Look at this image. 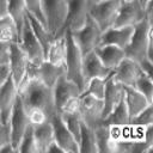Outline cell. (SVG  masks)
<instances>
[{"label": "cell", "instance_id": "obj_19", "mask_svg": "<svg viewBox=\"0 0 153 153\" xmlns=\"http://www.w3.org/2000/svg\"><path fill=\"white\" fill-rule=\"evenodd\" d=\"M112 71L103 65V62L99 60V57L96 55L94 51H91L86 55H84L82 60V74L86 81L93 78H100V79H106L111 75Z\"/></svg>", "mask_w": 153, "mask_h": 153}, {"label": "cell", "instance_id": "obj_44", "mask_svg": "<svg viewBox=\"0 0 153 153\" xmlns=\"http://www.w3.org/2000/svg\"><path fill=\"white\" fill-rule=\"evenodd\" d=\"M7 16V0H0V18Z\"/></svg>", "mask_w": 153, "mask_h": 153}, {"label": "cell", "instance_id": "obj_3", "mask_svg": "<svg viewBox=\"0 0 153 153\" xmlns=\"http://www.w3.org/2000/svg\"><path fill=\"white\" fill-rule=\"evenodd\" d=\"M66 41H67V53L65 59V71H66V78L75 82L79 88L84 90L85 87V79L82 74V60L84 55L80 51L79 47L74 42L72 35L69 31H66Z\"/></svg>", "mask_w": 153, "mask_h": 153}, {"label": "cell", "instance_id": "obj_15", "mask_svg": "<svg viewBox=\"0 0 153 153\" xmlns=\"http://www.w3.org/2000/svg\"><path fill=\"white\" fill-rule=\"evenodd\" d=\"M133 32L134 26H111L102 32L99 45H115L124 50Z\"/></svg>", "mask_w": 153, "mask_h": 153}, {"label": "cell", "instance_id": "obj_8", "mask_svg": "<svg viewBox=\"0 0 153 153\" xmlns=\"http://www.w3.org/2000/svg\"><path fill=\"white\" fill-rule=\"evenodd\" d=\"M8 127H10V135H11V143L14 147L16 152L18 149V146L22 141V137L24 136L26 129L30 126L29 118H27V114H26V109L18 94L16 103L13 105L10 120H8Z\"/></svg>", "mask_w": 153, "mask_h": 153}, {"label": "cell", "instance_id": "obj_4", "mask_svg": "<svg viewBox=\"0 0 153 153\" xmlns=\"http://www.w3.org/2000/svg\"><path fill=\"white\" fill-rule=\"evenodd\" d=\"M93 2V0H67V16L59 36L65 35L66 31H75L82 27L90 17V8Z\"/></svg>", "mask_w": 153, "mask_h": 153}, {"label": "cell", "instance_id": "obj_10", "mask_svg": "<svg viewBox=\"0 0 153 153\" xmlns=\"http://www.w3.org/2000/svg\"><path fill=\"white\" fill-rule=\"evenodd\" d=\"M49 122L53 127L54 133V141L63 149L65 153H79V146L75 137L68 130L66 124L62 121L60 112H55L50 118Z\"/></svg>", "mask_w": 153, "mask_h": 153}, {"label": "cell", "instance_id": "obj_30", "mask_svg": "<svg viewBox=\"0 0 153 153\" xmlns=\"http://www.w3.org/2000/svg\"><path fill=\"white\" fill-rule=\"evenodd\" d=\"M26 12L25 0H7V14L14 20L19 31V36L26 17Z\"/></svg>", "mask_w": 153, "mask_h": 153}, {"label": "cell", "instance_id": "obj_6", "mask_svg": "<svg viewBox=\"0 0 153 153\" xmlns=\"http://www.w3.org/2000/svg\"><path fill=\"white\" fill-rule=\"evenodd\" d=\"M45 26L53 37L59 36L67 16V0H42Z\"/></svg>", "mask_w": 153, "mask_h": 153}, {"label": "cell", "instance_id": "obj_5", "mask_svg": "<svg viewBox=\"0 0 153 153\" xmlns=\"http://www.w3.org/2000/svg\"><path fill=\"white\" fill-rule=\"evenodd\" d=\"M74 42L79 47L80 51L82 55H86L91 51H93L100 43V37H102V30L98 26V24L88 17L86 23L84 24L82 27L75 30V31H69Z\"/></svg>", "mask_w": 153, "mask_h": 153}, {"label": "cell", "instance_id": "obj_42", "mask_svg": "<svg viewBox=\"0 0 153 153\" xmlns=\"http://www.w3.org/2000/svg\"><path fill=\"white\" fill-rule=\"evenodd\" d=\"M10 76V68L8 66H0V87Z\"/></svg>", "mask_w": 153, "mask_h": 153}, {"label": "cell", "instance_id": "obj_26", "mask_svg": "<svg viewBox=\"0 0 153 153\" xmlns=\"http://www.w3.org/2000/svg\"><path fill=\"white\" fill-rule=\"evenodd\" d=\"M33 136L37 147V153H47L48 147L54 142L53 127L49 121L33 126Z\"/></svg>", "mask_w": 153, "mask_h": 153}, {"label": "cell", "instance_id": "obj_31", "mask_svg": "<svg viewBox=\"0 0 153 153\" xmlns=\"http://www.w3.org/2000/svg\"><path fill=\"white\" fill-rule=\"evenodd\" d=\"M105 80L106 79H100V78L90 79L88 81H86L81 94H87V96H92L94 98L102 99L105 92Z\"/></svg>", "mask_w": 153, "mask_h": 153}, {"label": "cell", "instance_id": "obj_45", "mask_svg": "<svg viewBox=\"0 0 153 153\" xmlns=\"http://www.w3.org/2000/svg\"><path fill=\"white\" fill-rule=\"evenodd\" d=\"M139 2H140V5L143 7V8H146V6L149 4V2H152L153 0H137Z\"/></svg>", "mask_w": 153, "mask_h": 153}, {"label": "cell", "instance_id": "obj_33", "mask_svg": "<svg viewBox=\"0 0 153 153\" xmlns=\"http://www.w3.org/2000/svg\"><path fill=\"white\" fill-rule=\"evenodd\" d=\"M134 88H136L140 93H142L149 103H153V81L152 78L146 75L145 73H140L134 84Z\"/></svg>", "mask_w": 153, "mask_h": 153}, {"label": "cell", "instance_id": "obj_2", "mask_svg": "<svg viewBox=\"0 0 153 153\" xmlns=\"http://www.w3.org/2000/svg\"><path fill=\"white\" fill-rule=\"evenodd\" d=\"M18 94L25 108L37 106L43 109L49 118L57 112L54 104L53 88L43 84L39 79H33L18 90Z\"/></svg>", "mask_w": 153, "mask_h": 153}, {"label": "cell", "instance_id": "obj_40", "mask_svg": "<svg viewBox=\"0 0 153 153\" xmlns=\"http://www.w3.org/2000/svg\"><path fill=\"white\" fill-rule=\"evenodd\" d=\"M8 142H11L8 123H0V148Z\"/></svg>", "mask_w": 153, "mask_h": 153}, {"label": "cell", "instance_id": "obj_43", "mask_svg": "<svg viewBox=\"0 0 153 153\" xmlns=\"http://www.w3.org/2000/svg\"><path fill=\"white\" fill-rule=\"evenodd\" d=\"M47 153H65V152H63V149H62V148L54 141V142L48 147Z\"/></svg>", "mask_w": 153, "mask_h": 153}, {"label": "cell", "instance_id": "obj_47", "mask_svg": "<svg viewBox=\"0 0 153 153\" xmlns=\"http://www.w3.org/2000/svg\"><path fill=\"white\" fill-rule=\"evenodd\" d=\"M0 123H2V122H1V117H0Z\"/></svg>", "mask_w": 153, "mask_h": 153}, {"label": "cell", "instance_id": "obj_46", "mask_svg": "<svg viewBox=\"0 0 153 153\" xmlns=\"http://www.w3.org/2000/svg\"><path fill=\"white\" fill-rule=\"evenodd\" d=\"M93 1H94V2H97V1H100V0H93Z\"/></svg>", "mask_w": 153, "mask_h": 153}, {"label": "cell", "instance_id": "obj_23", "mask_svg": "<svg viewBox=\"0 0 153 153\" xmlns=\"http://www.w3.org/2000/svg\"><path fill=\"white\" fill-rule=\"evenodd\" d=\"M66 53H67V41L65 33L59 37H54L51 44L47 50L45 60L53 65H57V66L65 65Z\"/></svg>", "mask_w": 153, "mask_h": 153}, {"label": "cell", "instance_id": "obj_37", "mask_svg": "<svg viewBox=\"0 0 153 153\" xmlns=\"http://www.w3.org/2000/svg\"><path fill=\"white\" fill-rule=\"evenodd\" d=\"M25 4H26L27 13L35 17L37 20H39L45 26V18H44L43 8H42V0H25Z\"/></svg>", "mask_w": 153, "mask_h": 153}, {"label": "cell", "instance_id": "obj_20", "mask_svg": "<svg viewBox=\"0 0 153 153\" xmlns=\"http://www.w3.org/2000/svg\"><path fill=\"white\" fill-rule=\"evenodd\" d=\"M123 91H124L123 100H124V104L127 106L130 118L134 117L135 115H137L140 111H142L149 104H153V103H149L147 100V98L134 87L123 86Z\"/></svg>", "mask_w": 153, "mask_h": 153}, {"label": "cell", "instance_id": "obj_13", "mask_svg": "<svg viewBox=\"0 0 153 153\" xmlns=\"http://www.w3.org/2000/svg\"><path fill=\"white\" fill-rule=\"evenodd\" d=\"M140 73H141V69H140L139 63L135 62L134 60H130L128 57H124L117 65V67L112 71L111 78L116 82L121 84L122 86L134 87V84L136 81V78L139 76Z\"/></svg>", "mask_w": 153, "mask_h": 153}, {"label": "cell", "instance_id": "obj_22", "mask_svg": "<svg viewBox=\"0 0 153 153\" xmlns=\"http://www.w3.org/2000/svg\"><path fill=\"white\" fill-rule=\"evenodd\" d=\"M66 74L65 71V65L57 66V65H53L50 62H48L47 60H44L39 66H38V74L37 78L45 84L47 86H49L50 88L54 87V85L56 84V81L63 76Z\"/></svg>", "mask_w": 153, "mask_h": 153}, {"label": "cell", "instance_id": "obj_17", "mask_svg": "<svg viewBox=\"0 0 153 153\" xmlns=\"http://www.w3.org/2000/svg\"><path fill=\"white\" fill-rule=\"evenodd\" d=\"M123 86L116 82L111 75L105 80V92L102 98L103 102V118L106 117L123 99Z\"/></svg>", "mask_w": 153, "mask_h": 153}, {"label": "cell", "instance_id": "obj_39", "mask_svg": "<svg viewBox=\"0 0 153 153\" xmlns=\"http://www.w3.org/2000/svg\"><path fill=\"white\" fill-rule=\"evenodd\" d=\"M11 56V43L0 41V66H8Z\"/></svg>", "mask_w": 153, "mask_h": 153}, {"label": "cell", "instance_id": "obj_38", "mask_svg": "<svg viewBox=\"0 0 153 153\" xmlns=\"http://www.w3.org/2000/svg\"><path fill=\"white\" fill-rule=\"evenodd\" d=\"M79 109H80V97H73L71 99H68L60 109L59 112H67V114H79Z\"/></svg>", "mask_w": 153, "mask_h": 153}, {"label": "cell", "instance_id": "obj_16", "mask_svg": "<svg viewBox=\"0 0 153 153\" xmlns=\"http://www.w3.org/2000/svg\"><path fill=\"white\" fill-rule=\"evenodd\" d=\"M81 90L79 88V86L73 82L72 80H69L68 78H66V75L61 76L56 84L53 87V96H54V104H55V109L59 112L61 106L71 98L73 97H78L80 96Z\"/></svg>", "mask_w": 153, "mask_h": 153}, {"label": "cell", "instance_id": "obj_41", "mask_svg": "<svg viewBox=\"0 0 153 153\" xmlns=\"http://www.w3.org/2000/svg\"><path fill=\"white\" fill-rule=\"evenodd\" d=\"M139 66H140V69H141L142 73L153 78V61L152 60L143 59L141 62H139Z\"/></svg>", "mask_w": 153, "mask_h": 153}, {"label": "cell", "instance_id": "obj_48", "mask_svg": "<svg viewBox=\"0 0 153 153\" xmlns=\"http://www.w3.org/2000/svg\"><path fill=\"white\" fill-rule=\"evenodd\" d=\"M124 1H127V0H124Z\"/></svg>", "mask_w": 153, "mask_h": 153}, {"label": "cell", "instance_id": "obj_9", "mask_svg": "<svg viewBox=\"0 0 153 153\" xmlns=\"http://www.w3.org/2000/svg\"><path fill=\"white\" fill-rule=\"evenodd\" d=\"M121 2L122 0H100L92 4L90 17L98 24L102 31L114 25Z\"/></svg>", "mask_w": 153, "mask_h": 153}, {"label": "cell", "instance_id": "obj_28", "mask_svg": "<svg viewBox=\"0 0 153 153\" xmlns=\"http://www.w3.org/2000/svg\"><path fill=\"white\" fill-rule=\"evenodd\" d=\"M26 17H27V19H29V22H30V25H31V27H32L33 33L36 35L38 42H39L41 45L43 47L44 54H47V50H48L49 45L51 44V42H53V39H54L53 35H51V33L49 32V30H48L39 20H37L35 17H32V16L29 14V13H26Z\"/></svg>", "mask_w": 153, "mask_h": 153}, {"label": "cell", "instance_id": "obj_25", "mask_svg": "<svg viewBox=\"0 0 153 153\" xmlns=\"http://www.w3.org/2000/svg\"><path fill=\"white\" fill-rule=\"evenodd\" d=\"M100 124H104L108 127H118V128L130 127V116L123 99L106 117L102 120Z\"/></svg>", "mask_w": 153, "mask_h": 153}, {"label": "cell", "instance_id": "obj_35", "mask_svg": "<svg viewBox=\"0 0 153 153\" xmlns=\"http://www.w3.org/2000/svg\"><path fill=\"white\" fill-rule=\"evenodd\" d=\"M17 152L20 153H37V147L35 142V136H33V126H29L26 129L24 136L22 137V141L18 146Z\"/></svg>", "mask_w": 153, "mask_h": 153}, {"label": "cell", "instance_id": "obj_27", "mask_svg": "<svg viewBox=\"0 0 153 153\" xmlns=\"http://www.w3.org/2000/svg\"><path fill=\"white\" fill-rule=\"evenodd\" d=\"M79 146V153H98V146L96 140V133L94 128L85 124L82 122L81 130H80V137L78 141Z\"/></svg>", "mask_w": 153, "mask_h": 153}, {"label": "cell", "instance_id": "obj_12", "mask_svg": "<svg viewBox=\"0 0 153 153\" xmlns=\"http://www.w3.org/2000/svg\"><path fill=\"white\" fill-rule=\"evenodd\" d=\"M80 109L79 115L82 122L92 128L100 124L103 120V102L102 99L92 96L80 93Z\"/></svg>", "mask_w": 153, "mask_h": 153}, {"label": "cell", "instance_id": "obj_32", "mask_svg": "<svg viewBox=\"0 0 153 153\" xmlns=\"http://www.w3.org/2000/svg\"><path fill=\"white\" fill-rule=\"evenodd\" d=\"M63 123L68 128V130L72 133V135L75 137L76 141H79L80 137V130H81V124L82 120L79 114H67V112H60Z\"/></svg>", "mask_w": 153, "mask_h": 153}, {"label": "cell", "instance_id": "obj_1", "mask_svg": "<svg viewBox=\"0 0 153 153\" xmlns=\"http://www.w3.org/2000/svg\"><path fill=\"white\" fill-rule=\"evenodd\" d=\"M153 1L149 2L146 8V17L142 22L134 26V32L128 45L124 48L126 57L134 60L135 62H141L143 59L153 61Z\"/></svg>", "mask_w": 153, "mask_h": 153}, {"label": "cell", "instance_id": "obj_29", "mask_svg": "<svg viewBox=\"0 0 153 153\" xmlns=\"http://www.w3.org/2000/svg\"><path fill=\"white\" fill-rule=\"evenodd\" d=\"M0 41L8 43H18L19 41L18 27L8 14L0 18Z\"/></svg>", "mask_w": 153, "mask_h": 153}, {"label": "cell", "instance_id": "obj_18", "mask_svg": "<svg viewBox=\"0 0 153 153\" xmlns=\"http://www.w3.org/2000/svg\"><path fill=\"white\" fill-rule=\"evenodd\" d=\"M27 63H29V59L26 57L24 51L20 49L19 44L11 43V56H10L8 68H10V75L12 76L17 87L19 86L20 81L23 80Z\"/></svg>", "mask_w": 153, "mask_h": 153}, {"label": "cell", "instance_id": "obj_34", "mask_svg": "<svg viewBox=\"0 0 153 153\" xmlns=\"http://www.w3.org/2000/svg\"><path fill=\"white\" fill-rule=\"evenodd\" d=\"M153 124V104H149L137 115L130 118V127L133 128H145Z\"/></svg>", "mask_w": 153, "mask_h": 153}, {"label": "cell", "instance_id": "obj_24", "mask_svg": "<svg viewBox=\"0 0 153 153\" xmlns=\"http://www.w3.org/2000/svg\"><path fill=\"white\" fill-rule=\"evenodd\" d=\"M94 133H96V140H97V146H98V153L117 152L118 141L112 137L110 133V127L99 124L94 127Z\"/></svg>", "mask_w": 153, "mask_h": 153}, {"label": "cell", "instance_id": "obj_14", "mask_svg": "<svg viewBox=\"0 0 153 153\" xmlns=\"http://www.w3.org/2000/svg\"><path fill=\"white\" fill-rule=\"evenodd\" d=\"M18 97V87L10 75L0 87V117L2 123H7Z\"/></svg>", "mask_w": 153, "mask_h": 153}, {"label": "cell", "instance_id": "obj_11", "mask_svg": "<svg viewBox=\"0 0 153 153\" xmlns=\"http://www.w3.org/2000/svg\"><path fill=\"white\" fill-rule=\"evenodd\" d=\"M146 17L145 8L137 0H122L112 26H135Z\"/></svg>", "mask_w": 153, "mask_h": 153}, {"label": "cell", "instance_id": "obj_36", "mask_svg": "<svg viewBox=\"0 0 153 153\" xmlns=\"http://www.w3.org/2000/svg\"><path fill=\"white\" fill-rule=\"evenodd\" d=\"M26 109V114H27V118L31 126H38L42 124L47 121H49V116L47 115V112L37 106H30V108H25Z\"/></svg>", "mask_w": 153, "mask_h": 153}, {"label": "cell", "instance_id": "obj_7", "mask_svg": "<svg viewBox=\"0 0 153 153\" xmlns=\"http://www.w3.org/2000/svg\"><path fill=\"white\" fill-rule=\"evenodd\" d=\"M18 44H19L20 49L24 51V54L26 55V57L29 59L30 62H32L35 65H41L45 60V54H44L43 47L41 45L36 35L33 33L27 17H25V20H24V24H23V27H22V31H20Z\"/></svg>", "mask_w": 153, "mask_h": 153}, {"label": "cell", "instance_id": "obj_21", "mask_svg": "<svg viewBox=\"0 0 153 153\" xmlns=\"http://www.w3.org/2000/svg\"><path fill=\"white\" fill-rule=\"evenodd\" d=\"M93 51L103 62V65L111 71H114L117 65L126 57L124 50L115 45H98Z\"/></svg>", "mask_w": 153, "mask_h": 153}]
</instances>
